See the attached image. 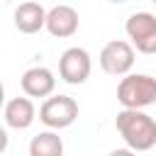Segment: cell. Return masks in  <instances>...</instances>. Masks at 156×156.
<instances>
[{
	"mask_svg": "<svg viewBox=\"0 0 156 156\" xmlns=\"http://www.w3.org/2000/svg\"><path fill=\"white\" fill-rule=\"evenodd\" d=\"M115 127L129 151H149L156 146V119L144 110H119Z\"/></svg>",
	"mask_w": 156,
	"mask_h": 156,
	"instance_id": "1",
	"label": "cell"
},
{
	"mask_svg": "<svg viewBox=\"0 0 156 156\" xmlns=\"http://www.w3.org/2000/svg\"><path fill=\"white\" fill-rule=\"evenodd\" d=\"M122 110H144L156 105V78L149 73H127L117 85Z\"/></svg>",
	"mask_w": 156,
	"mask_h": 156,
	"instance_id": "2",
	"label": "cell"
},
{
	"mask_svg": "<svg viewBox=\"0 0 156 156\" xmlns=\"http://www.w3.org/2000/svg\"><path fill=\"white\" fill-rule=\"evenodd\" d=\"M39 119L54 132V129H66L78 119V102L71 95H51L41 102L39 107Z\"/></svg>",
	"mask_w": 156,
	"mask_h": 156,
	"instance_id": "3",
	"label": "cell"
},
{
	"mask_svg": "<svg viewBox=\"0 0 156 156\" xmlns=\"http://www.w3.org/2000/svg\"><path fill=\"white\" fill-rule=\"evenodd\" d=\"M124 32L132 39V49L139 54H156V15L151 12H134L124 22Z\"/></svg>",
	"mask_w": 156,
	"mask_h": 156,
	"instance_id": "4",
	"label": "cell"
},
{
	"mask_svg": "<svg viewBox=\"0 0 156 156\" xmlns=\"http://www.w3.org/2000/svg\"><path fill=\"white\" fill-rule=\"evenodd\" d=\"M134 49H132V44L129 41H124V39H112V41H107L105 46H102V51H100V68L107 73V76H127L129 71H132V66H134Z\"/></svg>",
	"mask_w": 156,
	"mask_h": 156,
	"instance_id": "5",
	"label": "cell"
},
{
	"mask_svg": "<svg viewBox=\"0 0 156 156\" xmlns=\"http://www.w3.org/2000/svg\"><path fill=\"white\" fill-rule=\"evenodd\" d=\"M90 71H93V61L83 46H71L58 58V76H61V80H66L71 85L85 83L90 78Z\"/></svg>",
	"mask_w": 156,
	"mask_h": 156,
	"instance_id": "6",
	"label": "cell"
},
{
	"mask_svg": "<svg viewBox=\"0 0 156 156\" xmlns=\"http://www.w3.org/2000/svg\"><path fill=\"white\" fill-rule=\"evenodd\" d=\"M20 85L24 90V98H51L56 88V78L46 66H32L22 73Z\"/></svg>",
	"mask_w": 156,
	"mask_h": 156,
	"instance_id": "7",
	"label": "cell"
},
{
	"mask_svg": "<svg viewBox=\"0 0 156 156\" xmlns=\"http://www.w3.org/2000/svg\"><path fill=\"white\" fill-rule=\"evenodd\" d=\"M51 37H58V39H66V37H73L78 32V12L76 7L71 5H54L51 10H46V24Z\"/></svg>",
	"mask_w": 156,
	"mask_h": 156,
	"instance_id": "8",
	"label": "cell"
},
{
	"mask_svg": "<svg viewBox=\"0 0 156 156\" xmlns=\"http://www.w3.org/2000/svg\"><path fill=\"white\" fill-rule=\"evenodd\" d=\"M5 115V124L12 129H29L32 122L37 119V107L29 98H12L5 102L2 107Z\"/></svg>",
	"mask_w": 156,
	"mask_h": 156,
	"instance_id": "9",
	"label": "cell"
},
{
	"mask_svg": "<svg viewBox=\"0 0 156 156\" xmlns=\"http://www.w3.org/2000/svg\"><path fill=\"white\" fill-rule=\"evenodd\" d=\"M15 27L22 34H37L46 24V10L39 2H22L15 7Z\"/></svg>",
	"mask_w": 156,
	"mask_h": 156,
	"instance_id": "10",
	"label": "cell"
},
{
	"mask_svg": "<svg viewBox=\"0 0 156 156\" xmlns=\"http://www.w3.org/2000/svg\"><path fill=\"white\" fill-rule=\"evenodd\" d=\"M29 156H63V141L56 132H39L29 141Z\"/></svg>",
	"mask_w": 156,
	"mask_h": 156,
	"instance_id": "11",
	"label": "cell"
},
{
	"mask_svg": "<svg viewBox=\"0 0 156 156\" xmlns=\"http://www.w3.org/2000/svg\"><path fill=\"white\" fill-rule=\"evenodd\" d=\"M7 144H10V136H7V132H5V127H0V154L7 149Z\"/></svg>",
	"mask_w": 156,
	"mask_h": 156,
	"instance_id": "12",
	"label": "cell"
},
{
	"mask_svg": "<svg viewBox=\"0 0 156 156\" xmlns=\"http://www.w3.org/2000/svg\"><path fill=\"white\" fill-rule=\"evenodd\" d=\"M107 156H136L134 151H129V149H112Z\"/></svg>",
	"mask_w": 156,
	"mask_h": 156,
	"instance_id": "13",
	"label": "cell"
},
{
	"mask_svg": "<svg viewBox=\"0 0 156 156\" xmlns=\"http://www.w3.org/2000/svg\"><path fill=\"white\" fill-rule=\"evenodd\" d=\"M0 107H5V85L0 80Z\"/></svg>",
	"mask_w": 156,
	"mask_h": 156,
	"instance_id": "14",
	"label": "cell"
}]
</instances>
